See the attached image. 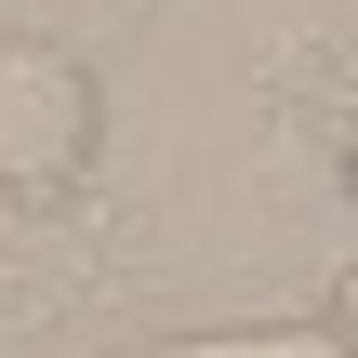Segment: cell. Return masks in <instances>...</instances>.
<instances>
[{
	"instance_id": "7a4b0ae2",
	"label": "cell",
	"mask_w": 358,
	"mask_h": 358,
	"mask_svg": "<svg viewBox=\"0 0 358 358\" xmlns=\"http://www.w3.org/2000/svg\"><path fill=\"white\" fill-rule=\"evenodd\" d=\"M133 358H332V332H173V345H133Z\"/></svg>"
},
{
	"instance_id": "3957f363",
	"label": "cell",
	"mask_w": 358,
	"mask_h": 358,
	"mask_svg": "<svg viewBox=\"0 0 358 358\" xmlns=\"http://www.w3.org/2000/svg\"><path fill=\"white\" fill-rule=\"evenodd\" d=\"M319 332H332V358H358V252L332 266V306H319Z\"/></svg>"
},
{
	"instance_id": "6da1fadb",
	"label": "cell",
	"mask_w": 358,
	"mask_h": 358,
	"mask_svg": "<svg viewBox=\"0 0 358 358\" xmlns=\"http://www.w3.org/2000/svg\"><path fill=\"white\" fill-rule=\"evenodd\" d=\"M106 159V93L66 40H0V213H66Z\"/></svg>"
},
{
	"instance_id": "277c9868",
	"label": "cell",
	"mask_w": 358,
	"mask_h": 358,
	"mask_svg": "<svg viewBox=\"0 0 358 358\" xmlns=\"http://www.w3.org/2000/svg\"><path fill=\"white\" fill-rule=\"evenodd\" d=\"M332 146H345V186H358V80H332Z\"/></svg>"
}]
</instances>
